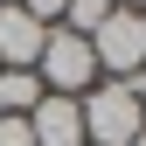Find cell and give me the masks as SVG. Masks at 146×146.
<instances>
[{
	"mask_svg": "<svg viewBox=\"0 0 146 146\" xmlns=\"http://www.w3.org/2000/svg\"><path fill=\"white\" fill-rule=\"evenodd\" d=\"M35 77L56 90V98H84V90L98 84V56H90V42H84V35L49 28V35H42V63H35Z\"/></svg>",
	"mask_w": 146,
	"mask_h": 146,
	"instance_id": "cell-1",
	"label": "cell"
},
{
	"mask_svg": "<svg viewBox=\"0 0 146 146\" xmlns=\"http://www.w3.org/2000/svg\"><path fill=\"white\" fill-rule=\"evenodd\" d=\"M77 104H84V146H125V139L146 125L132 84H98V90L77 98Z\"/></svg>",
	"mask_w": 146,
	"mask_h": 146,
	"instance_id": "cell-2",
	"label": "cell"
},
{
	"mask_svg": "<svg viewBox=\"0 0 146 146\" xmlns=\"http://www.w3.org/2000/svg\"><path fill=\"white\" fill-rule=\"evenodd\" d=\"M90 56H98V70H104L111 84L139 77V70H146V21H139L132 7H111L104 28L90 35Z\"/></svg>",
	"mask_w": 146,
	"mask_h": 146,
	"instance_id": "cell-3",
	"label": "cell"
},
{
	"mask_svg": "<svg viewBox=\"0 0 146 146\" xmlns=\"http://www.w3.org/2000/svg\"><path fill=\"white\" fill-rule=\"evenodd\" d=\"M28 139L35 146H84V104L42 90V104L28 111Z\"/></svg>",
	"mask_w": 146,
	"mask_h": 146,
	"instance_id": "cell-4",
	"label": "cell"
},
{
	"mask_svg": "<svg viewBox=\"0 0 146 146\" xmlns=\"http://www.w3.org/2000/svg\"><path fill=\"white\" fill-rule=\"evenodd\" d=\"M42 35L49 28L7 0V7H0V70H35V63H42Z\"/></svg>",
	"mask_w": 146,
	"mask_h": 146,
	"instance_id": "cell-5",
	"label": "cell"
},
{
	"mask_svg": "<svg viewBox=\"0 0 146 146\" xmlns=\"http://www.w3.org/2000/svg\"><path fill=\"white\" fill-rule=\"evenodd\" d=\"M42 104V77L35 70H0V118H28Z\"/></svg>",
	"mask_w": 146,
	"mask_h": 146,
	"instance_id": "cell-6",
	"label": "cell"
},
{
	"mask_svg": "<svg viewBox=\"0 0 146 146\" xmlns=\"http://www.w3.org/2000/svg\"><path fill=\"white\" fill-rule=\"evenodd\" d=\"M63 14H70V35H84V42H90V35L104 28V14H111V0H70Z\"/></svg>",
	"mask_w": 146,
	"mask_h": 146,
	"instance_id": "cell-7",
	"label": "cell"
},
{
	"mask_svg": "<svg viewBox=\"0 0 146 146\" xmlns=\"http://www.w3.org/2000/svg\"><path fill=\"white\" fill-rule=\"evenodd\" d=\"M14 7H21V14H35V21H42V28H49V21H56V14L70 7V0H14Z\"/></svg>",
	"mask_w": 146,
	"mask_h": 146,
	"instance_id": "cell-8",
	"label": "cell"
},
{
	"mask_svg": "<svg viewBox=\"0 0 146 146\" xmlns=\"http://www.w3.org/2000/svg\"><path fill=\"white\" fill-rule=\"evenodd\" d=\"M0 146H35L28 139V118H0Z\"/></svg>",
	"mask_w": 146,
	"mask_h": 146,
	"instance_id": "cell-9",
	"label": "cell"
},
{
	"mask_svg": "<svg viewBox=\"0 0 146 146\" xmlns=\"http://www.w3.org/2000/svg\"><path fill=\"white\" fill-rule=\"evenodd\" d=\"M132 98H139V111H146V70H139V77H132Z\"/></svg>",
	"mask_w": 146,
	"mask_h": 146,
	"instance_id": "cell-10",
	"label": "cell"
},
{
	"mask_svg": "<svg viewBox=\"0 0 146 146\" xmlns=\"http://www.w3.org/2000/svg\"><path fill=\"white\" fill-rule=\"evenodd\" d=\"M125 146H146V125H139V132H132V139H125Z\"/></svg>",
	"mask_w": 146,
	"mask_h": 146,
	"instance_id": "cell-11",
	"label": "cell"
},
{
	"mask_svg": "<svg viewBox=\"0 0 146 146\" xmlns=\"http://www.w3.org/2000/svg\"><path fill=\"white\" fill-rule=\"evenodd\" d=\"M111 7H132V0H111Z\"/></svg>",
	"mask_w": 146,
	"mask_h": 146,
	"instance_id": "cell-12",
	"label": "cell"
},
{
	"mask_svg": "<svg viewBox=\"0 0 146 146\" xmlns=\"http://www.w3.org/2000/svg\"><path fill=\"white\" fill-rule=\"evenodd\" d=\"M0 7H7V0H0Z\"/></svg>",
	"mask_w": 146,
	"mask_h": 146,
	"instance_id": "cell-13",
	"label": "cell"
}]
</instances>
